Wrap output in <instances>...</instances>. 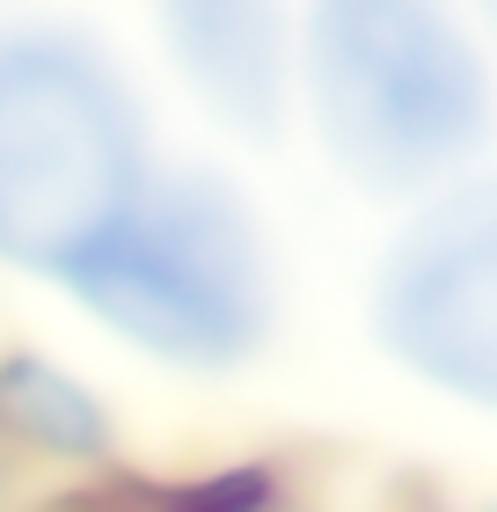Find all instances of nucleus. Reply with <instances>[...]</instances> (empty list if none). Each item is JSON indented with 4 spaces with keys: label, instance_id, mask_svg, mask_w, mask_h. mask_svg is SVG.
Segmentation results:
<instances>
[{
    "label": "nucleus",
    "instance_id": "f257e3e1",
    "mask_svg": "<svg viewBox=\"0 0 497 512\" xmlns=\"http://www.w3.org/2000/svg\"><path fill=\"white\" fill-rule=\"evenodd\" d=\"M293 125L351 191L410 213L490 169L497 44L468 0H300Z\"/></svg>",
    "mask_w": 497,
    "mask_h": 512
},
{
    "label": "nucleus",
    "instance_id": "f03ea898",
    "mask_svg": "<svg viewBox=\"0 0 497 512\" xmlns=\"http://www.w3.org/2000/svg\"><path fill=\"white\" fill-rule=\"evenodd\" d=\"M132 59L74 15H0V271L66 286L161 176Z\"/></svg>",
    "mask_w": 497,
    "mask_h": 512
},
{
    "label": "nucleus",
    "instance_id": "7ed1b4c3",
    "mask_svg": "<svg viewBox=\"0 0 497 512\" xmlns=\"http://www.w3.org/2000/svg\"><path fill=\"white\" fill-rule=\"evenodd\" d=\"M88 330L176 381H234L278 337V242L220 161H161L117 235L59 286Z\"/></svg>",
    "mask_w": 497,
    "mask_h": 512
},
{
    "label": "nucleus",
    "instance_id": "20e7f679",
    "mask_svg": "<svg viewBox=\"0 0 497 512\" xmlns=\"http://www.w3.org/2000/svg\"><path fill=\"white\" fill-rule=\"evenodd\" d=\"M366 330L410 388L497 417V161L395 220L366 278Z\"/></svg>",
    "mask_w": 497,
    "mask_h": 512
},
{
    "label": "nucleus",
    "instance_id": "39448f33",
    "mask_svg": "<svg viewBox=\"0 0 497 512\" xmlns=\"http://www.w3.org/2000/svg\"><path fill=\"white\" fill-rule=\"evenodd\" d=\"M147 37L212 132L242 147H278L293 132L300 0H147Z\"/></svg>",
    "mask_w": 497,
    "mask_h": 512
},
{
    "label": "nucleus",
    "instance_id": "423d86ee",
    "mask_svg": "<svg viewBox=\"0 0 497 512\" xmlns=\"http://www.w3.org/2000/svg\"><path fill=\"white\" fill-rule=\"evenodd\" d=\"M0 447L44 469H103L125 447V417L74 359L44 344H0Z\"/></svg>",
    "mask_w": 497,
    "mask_h": 512
},
{
    "label": "nucleus",
    "instance_id": "0eeeda50",
    "mask_svg": "<svg viewBox=\"0 0 497 512\" xmlns=\"http://www.w3.org/2000/svg\"><path fill=\"white\" fill-rule=\"evenodd\" d=\"M468 15H476V22H483V37L497 44V0H468Z\"/></svg>",
    "mask_w": 497,
    "mask_h": 512
},
{
    "label": "nucleus",
    "instance_id": "6e6552de",
    "mask_svg": "<svg viewBox=\"0 0 497 512\" xmlns=\"http://www.w3.org/2000/svg\"><path fill=\"white\" fill-rule=\"evenodd\" d=\"M476 512H497V505H476Z\"/></svg>",
    "mask_w": 497,
    "mask_h": 512
}]
</instances>
